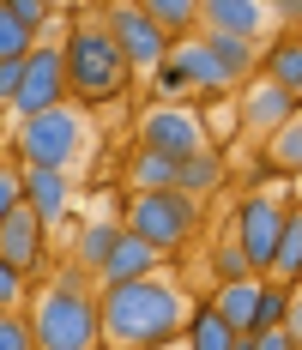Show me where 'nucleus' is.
<instances>
[{"label": "nucleus", "instance_id": "72a5a7b5", "mask_svg": "<svg viewBox=\"0 0 302 350\" xmlns=\"http://www.w3.org/2000/svg\"><path fill=\"white\" fill-rule=\"evenodd\" d=\"M284 332L297 338V350H302V284L290 290V320H284Z\"/></svg>", "mask_w": 302, "mask_h": 350}, {"label": "nucleus", "instance_id": "6ab92c4d", "mask_svg": "<svg viewBox=\"0 0 302 350\" xmlns=\"http://www.w3.org/2000/svg\"><path fill=\"white\" fill-rule=\"evenodd\" d=\"M272 284H284V290H297L302 284V206H290L284 217V236H278V254H272Z\"/></svg>", "mask_w": 302, "mask_h": 350}, {"label": "nucleus", "instance_id": "b1692460", "mask_svg": "<svg viewBox=\"0 0 302 350\" xmlns=\"http://www.w3.org/2000/svg\"><path fill=\"white\" fill-rule=\"evenodd\" d=\"M266 157H272V170L302 175V115H297V121H284V127L266 139Z\"/></svg>", "mask_w": 302, "mask_h": 350}, {"label": "nucleus", "instance_id": "9b49d317", "mask_svg": "<svg viewBox=\"0 0 302 350\" xmlns=\"http://www.w3.org/2000/svg\"><path fill=\"white\" fill-rule=\"evenodd\" d=\"M158 266H164V254H158L151 242H139L134 230H121V242L109 247L97 284H103V290H115V284H139V278H158Z\"/></svg>", "mask_w": 302, "mask_h": 350}, {"label": "nucleus", "instance_id": "f8f14e48", "mask_svg": "<svg viewBox=\"0 0 302 350\" xmlns=\"http://www.w3.org/2000/svg\"><path fill=\"white\" fill-rule=\"evenodd\" d=\"M260 290H266V278L218 284V290H212V314L224 320L236 338H254V326H260Z\"/></svg>", "mask_w": 302, "mask_h": 350}, {"label": "nucleus", "instance_id": "c756f323", "mask_svg": "<svg viewBox=\"0 0 302 350\" xmlns=\"http://www.w3.org/2000/svg\"><path fill=\"white\" fill-rule=\"evenodd\" d=\"M6 12H12L25 31H36V36H42V25L55 18V6H49V0H6Z\"/></svg>", "mask_w": 302, "mask_h": 350}, {"label": "nucleus", "instance_id": "6e6552de", "mask_svg": "<svg viewBox=\"0 0 302 350\" xmlns=\"http://www.w3.org/2000/svg\"><path fill=\"white\" fill-rule=\"evenodd\" d=\"M284 217H290V206H278L272 193H248V200L236 206L230 242L248 254L254 278H266V272H272V254H278V236H284Z\"/></svg>", "mask_w": 302, "mask_h": 350}, {"label": "nucleus", "instance_id": "7c9ffc66", "mask_svg": "<svg viewBox=\"0 0 302 350\" xmlns=\"http://www.w3.org/2000/svg\"><path fill=\"white\" fill-rule=\"evenodd\" d=\"M18 302H25V278L0 260V314H18Z\"/></svg>", "mask_w": 302, "mask_h": 350}, {"label": "nucleus", "instance_id": "7ed1b4c3", "mask_svg": "<svg viewBox=\"0 0 302 350\" xmlns=\"http://www.w3.org/2000/svg\"><path fill=\"white\" fill-rule=\"evenodd\" d=\"M31 338L36 350H97L103 345V320L91 290H61L49 284L31 302Z\"/></svg>", "mask_w": 302, "mask_h": 350}, {"label": "nucleus", "instance_id": "2eb2a0df", "mask_svg": "<svg viewBox=\"0 0 302 350\" xmlns=\"http://www.w3.org/2000/svg\"><path fill=\"white\" fill-rule=\"evenodd\" d=\"M67 193H73L67 170H31V163H25V211H31L42 230L67 211Z\"/></svg>", "mask_w": 302, "mask_h": 350}, {"label": "nucleus", "instance_id": "dca6fc26", "mask_svg": "<svg viewBox=\"0 0 302 350\" xmlns=\"http://www.w3.org/2000/svg\"><path fill=\"white\" fill-rule=\"evenodd\" d=\"M260 79H272L284 97H297L302 109V36H278L266 49V61H260Z\"/></svg>", "mask_w": 302, "mask_h": 350}, {"label": "nucleus", "instance_id": "4be33fe9", "mask_svg": "<svg viewBox=\"0 0 302 350\" xmlns=\"http://www.w3.org/2000/svg\"><path fill=\"white\" fill-rule=\"evenodd\" d=\"M127 181H134V193H175V163L158 157V151H134Z\"/></svg>", "mask_w": 302, "mask_h": 350}, {"label": "nucleus", "instance_id": "a211bd4d", "mask_svg": "<svg viewBox=\"0 0 302 350\" xmlns=\"http://www.w3.org/2000/svg\"><path fill=\"white\" fill-rule=\"evenodd\" d=\"M121 230H127V224H115V217H91V224L79 230V242H73V266L97 278L103 260H109V247L121 242Z\"/></svg>", "mask_w": 302, "mask_h": 350}, {"label": "nucleus", "instance_id": "423d86ee", "mask_svg": "<svg viewBox=\"0 0 302 350\" xmlns=\"http://www.w3.org/2000/svg\"><path fill=\"white\" fill-rule=\"evenodd\" d=\"M205 145H212V133H205L200 109L151 103L145 115H139V151H158V157H169V163H188V157H200Z\"/></svg>", "mask_w": 302, "mask_h": 350}, {"label": "nucleus", "instance_id": "39448f33", "mask_svg": "<svg viewBox=\"0 0 302 350\" xmlns=\"http://www.w3.org/2000/svg\"><path fill=\"white\" fill-rule=\"evenodd\" d=\"M79 145H85V115L73 103L18 121V157H25L31 170H67L73 157H79Z\"/></svg>", "mask_w": 302, "mask_h": 350}, {"label": "nucleus", "instance_id": "2f4dec72", "mask_svg": "<svg viewBox=\"0 0 302 350\" xmlns=\"http://www.w3.org/2000/svg\"><path fill=\"white\" fill-rule=\"evenodd\" d=\"M18 85H25V61H0V109H12Z\"/></svg>", "mask_w": 302, "mask_h": 350}, {"label": "nucleus", "instance_id": "f257e3e1", "mask_svg": "<svg viewBox=\"0 0 302 350\" xmlns=\"http://www.w3.org/2000/svg\"><path fill=\"white\" fill-rule=\"evenodd\" d=\"M188 296L169 278H139V284H115L97 296V320H103V345L109 350H164L169 338L188 332Z\"/></svg>", "mask_w": 302, "mask_h": 350}, {"label": "nucleus", "instance_id": "c9c22d12", "mask_svg": "<svg viewBox=\"0 0 302 350\" xmlns=\"http://www.w3.org/2000/svg\"><path fill=\"white\" fill-rule=\"evenodd\" d=\"M236 350H254V338H236Z\"/></svg>", "mask_w": 302, "mask_h": 350}, {"label": "nucleus", "instance_id": "bb28decb", "mask_svg": "<svg viewBox=\"0 0 302 350\" xmlns=\"http://www.w3.org/2000/svg\"><path fill=\"white\" fill-rule=\"evenodd\" d=\"M18 206H25V170L0 163V224H6V217H12Z\"/></svg>", "mask_w": 302, "mask_h": 350}, {"label": "nucleus", "instance_id": "f704fd0d", "mask_svg": "<svg viewBox=\"0 0 302 350\" xmlns=\"http://www.w3.org/2000/svg\"><path fill=\"white\" fill-rule=\"evenodd\" d=\"M278 18H290V25H302V0H284V6H272Z\"/></svg>", "mask_w": 302, "mask_h": 350}, {"label": "nucleus", "instance_id": "c85d7f7f", "mask_svg": "<svg viewBox=\"0 0 302 350\" xmlns=\"http://www.w3.org/2000/svg\"><path fill=\"white\" fill-rule=\"evenodd\" d=\"M0 350H36L31 314H0Z\"/></svg>", "mask_w": 302, "mask_h": 350}, {"label": "nucleus", "instance_id": "4468645a", "mask_svg": "<svg viewBox=\"0 0 302 350\" xmlns=\"http://www.w3.org/2000/svg\"><path fill=\"white\" fill-rule=\"evenodd\" d=\"M200 25L218 36H242V42H254L260 25H266V6L260 0H200Z\"/></svg>", "mask_w": 302, "mask_h": 350}, {"label": "nucleus", "instance_id": "aec40b11", "mask_svg": "<svg viewBox=\"0 0 302 350\" xmlns=\"http://www.w3.org/2000/svg\"><path fill=\"white\" fill-rule=\"evenodd\" d=\"M224 187V157L205 145L200 157H188V163H175V193H188V200H205V193H218Z\"/></svg>", "mask_w": 302, "mask_h": 350}, {"label": "nucleus", "instance_id": "f03ea898", "mask_svg": "<svg viewBox=\"0 0 302 350\" xmlns=\"http://www.w3.org/2000/svg\"><path fill=\"white\" fill-rule=\"evenodd\" d=\"M61 61H67V97H79V103H115L134 79V67L121 61L115 36L103 25V12H79V25L61 42Z\"/></svg>", "mask_w": 302, "mask_h": 350}, {"label": "nucleus", "instance_id": "0eeeda50", "mask_svg": "<svg viewBox=\"0 0 302 350\" xmlns=\"http://www.w3.org/2000/svg\"><path fill=\"white\" fill-rule=\"evenodd\" d=\"M103 25H109L121 61H127L134 72H158L169 61V49H175V42L151 25V12H145L139 0H109V6H103Z\"/></svg>", "mask_w": 302, "mask_h": 350}, {"label": "nucleus", "instance_id": "ddd939ff", "mask_svg": "<svg viewBox=\"0 0 302 350\" xmlns=\"http://www.w3.org/2000/svg\"><path fill=\"white\" fill-rule=\"evenodd\" d=\"M0 260L18 272V278H31V272H42V224H36L31 211L18 206L6 224H0Z\"/></svg>", "mask_w": 302, "mask_h": 350}, {"label": "nucleus", "instance_id": "393cba45", "mask_svg": "<svg viewBox=\"0 0 302 350\" xmlns=\"http://www.w3.org/2000/svg\"><path fill=\"white\" fill-rule=\"evenodd\" d=\"M36 42H42V36H36V31H25V25H18V18L6 12V0H0V61H25Z\"/></svg>", "mask_w": 302, "mask_h": 350}, {"label": "nucleus", "instance_id": "cd10ccee", "mask_svg": "<svg viewBox=\"0 0 302 350\" xmlns=\"http://www.w3.org/2000/svg\"><path fill=\"white\" fill-rule=\"evenodd\" d=\"M212 266H218V284L254 278V266H248V254H242V247H236V242H224V247H218V260H212Z\"/></svg>", "mask_w": 302, "mask_h": 350}, {"label": "nucleus", "instance_id": "412c9836", "mask_svg": "<svg viewBox=\"0 0 302 350\" xmlns=\"http://www.w3.org/2000/svg\"><path fill=\"white\" fill-rule=\"evenodd\" d=\"M145 12H151V25L169 36V42H188L194 25H200V0H139Z\"/></svg>", "mask_w": 302, "mask_h": 350}, {"label": "nucleus", "instance_id": "f3484780", "mask_svg": "<svg viewBox=\"0 0 302 350\" xmlns=\"http://www.w3.org/2000/svg\"><path fill=\"white\" fill-rule=\"evenodd\" d=\"M200 42L212 49V61H218V72H224L230 85H248V79L260 72V55H254V42H242V36H218V31H200Z\"/></svg>", "mask_w": 302, "mask_h": 350}, {"label": "nucleus", "instance_id": "1a4fd4ad", "mask_svg": "<svg viewBox=\"0 0 302 350\" xmlns=\"http://www.w3.org/2000/svg\"><path fill=\"white\" fill-rule=\"evenodd\" d=\"M67 103V61H61V42H36L25 55V85L12 97V115L31 121V115H49V109Z\"/></svg>", "mask_w": 302, "mask_h": 350}, {"label": "nucleus", "instance_id": "5701e85b", "mask_svg": "<svg viewBox=\"0 0 302 350\" xmlns=\"http://www.w3.org/2000/svg\"><path fill=\"white\" fill-rule=\"evenodd\" d=\"M181 338H188V350H236V332L212 314V302L188 314V332H181Z\"/></svg>", "mask_w": 302, "mask_h": 350}, {"label": "nucleus", "instance_id": "a878e982", "mask_svg": "<svg viewBox=\"0 0 302 350\" xmlns=\"http://www.w3.org/2000/svg\"><path fill=\"white\" fill-rule=\"evenodd\" d=\"M284 320H290V290L266 278V290H260V326H254V332H266V326H284Z\"/></svg>", "mask_w": 302, "mask_h": 350}, {"label": "nucleus", "instance_id": "473e14b6", "mask_svg": "<svg viewBox=\"0 0 302 350\" xmlns=\"http://www.w3.org/2000/svg\"><path fill=\"white\" fill-rule=\"evenodd\" d=\"M254 350H297V338L284 326H266V332H254Z\"/></svg>", "mask_w": 302, "mask_h": 350}, {"label": "nucleus", "instance_id": "20e7f679", "mask_svg": "<svg viewBox=\"0 0 302 350\" xmlns=\"http://www.w3.org/2000/svg\"><path fill=\"white\" fill-rule=\"evenodd\" d=\"M127 230L139 242H151L158 254H175L200 230V200H188V193H134L127 200Z\"/></svg>", "mask_w": 302, "mask_h": 350}, {"label": "nucleus", "instance_id": "9d476101", "mask_svg": "<svg viewBox=\"0 0 302 350\" xmlns=\"http://www.w3.org/2000/svg\"><path fill=\"white\" fill-rule=\"evenodd\" d=\"M297 115H302V109H297V97H284V91H278L272 79H260V72H254V79L242 85V115H236V121H242L248 133L272 139V133H278L284 121H297Z\"/></svg>", "mask_w": 302, "mask_h": 350}]
</instances>
